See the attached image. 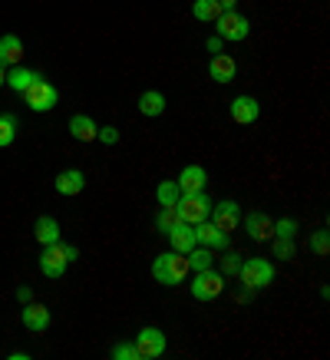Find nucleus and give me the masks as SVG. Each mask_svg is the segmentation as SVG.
I'll return each instance as SVG.
<instances>
[{
  "label": "nucleus",
  "mask_w": 330,
  "mask_h": 360,
  "mask_svg": "<svg viewBox=\"0 0 330 360\" xmlns=\"http://www.w3.org/2000/svg\"><path fill=\"white\" fill-rule=\"evenodd\" d=\"M152 278L165 288H178V284L188 278V258L185 255H178V251H162V255H155L152 258Z\"/></svg>",
  "instance_id": "1"
},
{
  "label": "nucleus",
  "mask_w": 330,
  "mask_h": 360,
  "mask_svg": "<svg viewBox=\"0 0 330 360\" xmlns=\"http://www.w3.org/2000/svg\"><path fill=\"white\" fill-rule=\"evenodd\" d=\"M235 278H238L242 288H248V291H264V288H271V284H275L277 268H275L271 258H244Z\"/></svg>",
  "instance_id": "2"
},
{
  "label": "nucleus",
  "mask_w": 330,
  "mask_h": 360,
  "mask_svg": "<svg viewBox=\"0 0 330 360\" xmlns=\"http://www.w3.org/2000/svg\"><path fill=\"white\" fill-rule=\"evenodd\" d=\"M79 258V251L73 245H66V241H53V245H44V255H40V271L44 278H63L66 268Z\"/></svg>",
  "instance_id": "3"
},
{
  "label": "nucleus",
  "mask_w": 330,
  "mask_h": 360,
  "mask_svg": "<svg viewBox=\"0 0 330 360\" xmlns=\"http://www.w3.org/2000/svg\"><path fill=\"white\" fill-rule=\"evenodd\" d=\"M248 33H251V20L238 11H221L215 17V37L218 40H231V44H242L248 40Z\"/></svg>",
  "instance_id": "4"
},
{
  "label": "nucleus",
  "mask_w": 330,
  "mask_h": 360,
  "mask_svg": "<svg viewBox=\"0 0 330 360\" xmlns=\"http://www.w3.org/2000/svg\"><path fill=\"white\" fill-rule=\"evenodd\" d=\"M23 103H27L33 112H50L56 103H60V89H56L50 79L40 77L30 89H23Z\"/></svg>",
  "instance_id": "5"
},
{
  "label": "nucleus",
  "mask_w": 330,
  "mask_h": 360,
  "mask_svg": "<svg viewBox=\"0 0 330 360\" xmlns=\"http://www.w3.org/2000/svg\"><path fill=\"white\" fill-rule=\"evenodd\" d=\"M188 291H192L195 301H218L221 291H225V274L215 271V268H209V271H195Z\"/></svg>",
  "instance_id": "6"
},
{
  "label": "nucleus",
  "mask_w": 330,
  "mask_h": 360,
  "mask_svg": "<svg viewBox=\"0 0 330 360\" xmlns=\"http://www.w3.org/2000/svg\"><path fill=\"white\" fill-rule=\"evenodd\" d=\"M176 208H178V219H182V221H188V225H198V221L209 219L211 198H209V192H188V195H182L176 202Z\"/></svg>",
  "instance_id": "7"
},
{
  "label": "nucleus",
  "mask_w": 330,
  "mask_h": 360,
  "mask_svg": "<svg viewBox=\"0 0 330 360\" xmlns=\"http://www.w3.org/2000/svg\"><path fill=\"white\" fill-rule=\"evenodd\" d=\"M136 354H139V360H155V357H162L165 347H169V338H165V330L162 328H143L139 334H136Z\"/></svg>",
  "instance_id": "8"
},
{
  "label": "nucleus",
  "mask_w": 330,
  "mask_h": 360,
  "mask_svg": "<svg viewBox=\"0 0 330 360\" xmlns=\"http://www.w3.org/2000/svg\"><path fill=\"white\" fill-rule=\"evenodd\" d=\"M209 221L211 225H218L225 235H235V229L242 225V205L231 202V198H225V202H211Z\"/></svg>",
  "instance_id": "9"
},
{
  "label": "nucleus",
  "mask_w": 330,
  "mask_h": 360,
  "mask_svg": "<svg viewBox=\"0 0 330 360\" xmlns=\"http://www.w3.org/2000/svg\"><path fill=\"white\" fill-rule=\"evenodd\" d=\"M242 225L251 241H271V235H275V219L268 212H248L242 219Z\"/></svg>",
  "instance_id": "10"
},
{
  "label": "nucleus",
  "mask_w": 330,
  "mask_h": 360,
  "mask_svg": "<svg viewBox=\"0 0 330 360\" xmlns=\"http://www.w3.org/2000/svg\"><path fill=\"white\" fill-rule=\"evenodd\" d=\"M231 235H225V231L218 229V225H211L209 219L198 221L195 225V245H202V248H211V251H225L231 245Z\"/></svg>",
  "instance_id": "11"
},
{
  "label": "nucleus",
  "mask_w": 330,
  "mask_h": 360,
  "mask_svg": "<svg viewBox=\"0 0 330 360\" xmlns=\"http://www.w3.org/2000/svg\"><path fill=\"white\" fill-rule=\"evenodd\" d=\"M258 116H261V106H258V99L254 96H235L231 99V122L251 126V122H258Z\"/></svg>",
  "instance_id": "12"
},
{
  "label": "nucleus",
  "mask_w": 330,
  "mask_h": 360,
  "mask_svg": "<svg viewBox=\"0 0 330 360\" xmlns=\"http://www.w3.org/2000/svg\"><path fill=\"white\" fill-rule=\"evenodd\" d=\"M178 188H182V195H188V192H205V186H209V172H205V165H185L182 172H178Z\"/></svg>",
  "instance_id": "13"
},
{
  "label": "nucleus",
  "mask_w": 330,
  "mask_h": 360,
  "mask_svg": "<svg viewBox=\"0 0 330 360\" xmlns=\"http://www.w3.org/2000/svg\"><path fill=\"white\" fill-rule=\"evenodd\" d=\"M165 235H169V248L178 251V255H188V251L195 248V225H188V221L172 225Z\"/></svg>",
  "instance_id": "14"
},
{
  "label": "nucleus",
  "mask_w": 330,
  "mask_h": 360,
  "mask_svg": "<svg viewBox=\"0 0 330 360\" xmlns=\"http://www.w3.org/2000/svg\"><path fill=\"white\" fill-rule=\"evenodd\" d=\"M20 324H23L27 330H33V334L46 330V328H50V311H46V304H37V301L23 304V311H20Z\"/></svg>",
  "instance_id": "15"
},
{
  "label": "nucleus",
  "mask_w": 330,
  "mask_h": 360,
  "mask_svg": "<svg viewBox=\"0 0 330 360\" xmlns=\"http://www.w3.org/2000/svg\"><path fill=\"white\" fill-rule=\"evenodd\" d=\"M53 188L60 195H79V192L86 188V175L79 172V169H63V172L53 179Z\"/></svg>",
  "instance_id": "16"
},
{
  "label": "nucleus",
  "mask_w": 330,
  "mask_h": 360,
  "mask_svg": "<svg viewBox=\"0 0 330 360\" xmlns=\"http://www.w3.org/2000/svg\"><path fill=\"white\" fill-rule=\"evenodd\" d=\"M209 77L215 79V83H231V79L238 77V63H235L228 53H215L209 60Z\"/></svg>",
  "instance_id": "17"
},
{
  "label": "nucleus",
  "mask_w": 330,
  "mask_h": 360,
  "mask_svg": "<svg viewBox=\"0 0 330 360\" xmlns=\"http://www.w3.org/2000/svg\"><path fill=\"white\" fill-rule=\"evenodd\" d=\"M23 60V44L17 33H4L0 37V66H17Z\"/></svg>",
  "instance_id": "18"
},
{
  "label": "nucleus",
  "mask_w": 330,
  "mask_h": 360,
  "mask_svg": "<svg viewBox=\"0 0 330 360\" xmlns=\"http://www.w3.org/2000/svg\"><path fill=\"white\" fill-rule=\"evenodd\" d=\"M37 79H40V73H37V70H30V66H20V63H17V66H11V70H7V86H11L13 93L30 89Z\"/></svg>",
  "instance_id": "19"
},
{
  "label": "nucleus",
  "mask_w": 330,
  "mask_h": 360,
  "mask_svg": "<svg viewBox=\"0 0 330 360\" xmlns=\"http://www.w3.org/2000/svg\"><path fill=\"white\" fill-rule=\"evenodd\" d=\"M33 238L40 241V245H53L60 241V221L53 215H40V219L33 221Z\"/></svg>",
  "instance_id": "20"
},
{
  "label": "nucleus",
  "mask_w": 330,
  "mask_h": 360,
  "mask_svg": "<svg viewBox=\"0 0 330 360\" xmlns=\"http://www.w3.org/2000/svg\"><path fill=\"white\" fill-rule=\"evenodd\" d=\"M139 112L149 116V120H159V116L165 112V96L159 93V89H145L143 96H139Z\"/></svg>",
  "instance_id": "21"
},
{
  "label": "nucleus",
  "mask_w": 330,
  "mask_h": 360,
  "mask_svg": "<svg viewBox=\"0 0 330 360\" xmlns=\"http://www.w3.org/2000/svg\"><path fill=\"white\" fill-rule=\"evenodd\" d=\"M96 122L89 120V116H83V112H77V116H70V132H73V139L79 142H93L96 139Z\"/></svg>",
  "instance_id": "22"
},
{
  "label": "nucleus",
  "mask_w": 330,
  "mask_h": 360,
  "mask_svg": "<svg viewBox=\"0 0 330 360\" xmlns=\"http://www.w3.org/2000/svg\"><path fill=\"white\" fill-rule=\"evenodd\" d=\"M185 258H188V271H209V268H215V251L202 248V245H195Z\"/></svg>",
  "instance_id": "23"
},
{
  "label": "nucleus",
  "mask_w": 330,
  "mask_h": 360,
  "mask_svg": "<svg viewBox=\"0 0 330 360\" xmlns=\"http://www.w3.org/2000/svg\"><path fill=\"white\" fill-rule=\"evenodd\" d=\"M178 198H182V188H178V182L176 179H162V182H159V186H155V202H159V205H176Z\"/></svg>",
  "instance_id": "24"
},
{
  "label": "nucleus",
  "mask_w": 330,
  "mask_h": 360,
  "mask_svg": "<svg viewBox=\"0 0 330 360\" xmlns=\"http://www.w3.org/2000/svg\"><path fill=\"white\" fill-rule=\"evenodd\" d=\"M218 13H221L218 0H195V4H192V17H195L198 23H215Z\"/></svg>",
  "instance_id": "25"
},
{
  "label": "nucleus",
  "mask_w": 330,
  "mask_h": 360,
  "mask_svg": "<svg viewBox=\"0 0 330 360\" xmlns=\"http://www.w3.org/2000/svg\"><path fill=\"white\" fill-rule=\"evenodd\" d=\"M17 139V116L13 112H0V149L13 146Z\"/></svg>",
  "instance_id": "26"
},
{
  "label": "nucleus",
  "mask_w": 330,
  "mask_h": 360,
  "mask_svg": "<svg viewBox=\"0 0 330 360\" xmlns=\"http://www.w3.org/2000/svg\"><path fill=\"white\" fill-rule=\"evenodd\" d=\"M271 241H275V258H277V262H294V258H297L294 238H271Z\"/></svg>",
  "instance_id": "27"
},
{
  "label": "nucleus",
  "mask_w": 330,
  "mask_h": 360,
  "mask_svg": "<svg viewBox=\"0 0 330 360\" xmlns=\"http://www.w3.org/2000/svg\"><path fill=\"white\" fill-rule=\"evenodd\" d=\"M178 221H182V219H178V208H176V205H165L162 212L155 215V229L165 235V231L172 229V225H178Z\"/></svg>",
  "instance_id": "28"
},
{
  "label": "nucleus",
  "mask_w": 330,
  "mask_h": 360,
  "mask_svg": "<svg viewBox=\"0 0 330 360\" xmlns=\"http://www.w3.org/2000/svg\"><path fill=\"white\" fill-rule=\"evenodd\" d=\"M242 255H238V251H231V248H225V258H221V274H225V278H235V274H238V268H242Z\"/></svg>",
  "instance_id": "29"
},
{
  "label": "nucleus",
  "mask_w": 330,
  "mask_h": 360,
  "mask_svg": "<svg viewBox=\"0 0 330 360\" xmlns=\"http://www.w3.org/2000/svg\"><path fill=\"white\" fill-rule=\"evenodd\" d=\"M310 251H314V255H320V258H324V255L330 251V235H327V229H317L314 235H310Z\"/></svg>",
  "instance_id": "30"
},
{
  "label": "nucleus",
  "mask_w": 330,
  "mask_h": 360,
  "mask_svg": "<svg viewBox=\"0 0 330 360\" xmlns=\"http://www.w3.org/2000/svg\"><path fill=\"white\" fill-rule=\"evenodd\" d=\"M271 238H297V221L294 219H277Z\"/></svg>",
  "instance_id": "31"
},
{
  "label": "nucleus",
  "mask_w": 330,
  "mask_h": 360,
  "mask_svg": "<svg viewBox=\"0 0 330 360\" xmlns=\"http://www.w3.org/2000/svg\"><path fill=\"white\" fill-rule=\"evenodd\" d=\"M112 360H139V354H136V344L132 340H126V344H116V347L110 350Z\"/></svg>",
  "instance_id": "32"
},
{
  "label": "nucleus",
  "mask_w": 330,
  "mask_h": 360,
  "mask_svg": "<svg viewBox=\"0 0 330 360\" xmlns=\"http://www.w3.org/2000/svg\"><path fill=\"white\" fill-rule=\"evenodd\" d=\"M96 139L103 142V146H116V142H119V129H116V126H99Z\"/></svg>",
  "instance_id": "33"
},
{
  "label": "nucleus",
  "mask_w": 330,
  "mask_h": 360,
  "mask_svg": "<svg viewBox=\"0 0 330 360\" xmlns=\"http://www.w3.org/2000/svg\"><path fill=\"white\" fill-rule=\"evenodd\" d=\"M17 301H20V304H30V301H33V288L20 284V288H17Z\"/></svg>",
  "instance_id": "34"
},
{
  "label": "nucleus",
  "mask_w": 330,
  "mask_h": 360,
  "mask_svg": "<svg viewBox=\"0 0 330 360\" xmlns=\"http://www.w3.org/2000/svg\"><path fill=\"white\" fill-rule=\"evenodd\" d=\"M221 44H225V40H218V37H209V40H205V50L215 56V53H221Z\"/></svg>",
  "instance_id": "35"
},
{
  "label": "nucleus",
  "mask_w": 330,
  "mask_h": 360,
  "mask_svg": "<svg viewBox=\"0 0 330 360\" xmlns=\"http://www.w3.org/2000/svg\"><path fill=\"white\" fill-rule=\"evenodd\" d=\"M218 7L221 11H235V7H238V0H218Z\"/></svg>",
  "instance_id": "36"
},
{
  "label": "nucleus",
  "mask_w": 330,
  "mask_h": 360,
  "mask_svg": "<svg viewBox=\"0 0 330 360\" xmlns=\"http://www.w3.org/2000/svg\"><path fill=\"white\" fill-rule=\"evenodd\" d=\"M0 86H7V66H0Z\"/></svg>",
  "instance_id": "37"
}]
</instances>
